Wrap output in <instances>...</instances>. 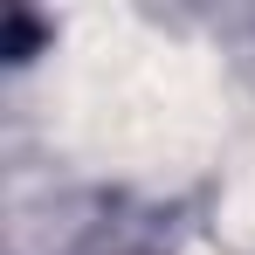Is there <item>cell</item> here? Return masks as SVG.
<instances>
[{"instance_id":"6da1fadb","label":"cell","mask_w":255,"mask_h":255,"mask_svg":"<svg viewBox=\"0 0 255 255\" xmlns=\"http://www.w3.org/2000/svg\"><path fill=\"white\" fill-rule=\"evenodd\" d=\"M69 138L118 172H186L214 125V76L200 55L97 21L69 48Z\"/></svg>"}]
</instances>
